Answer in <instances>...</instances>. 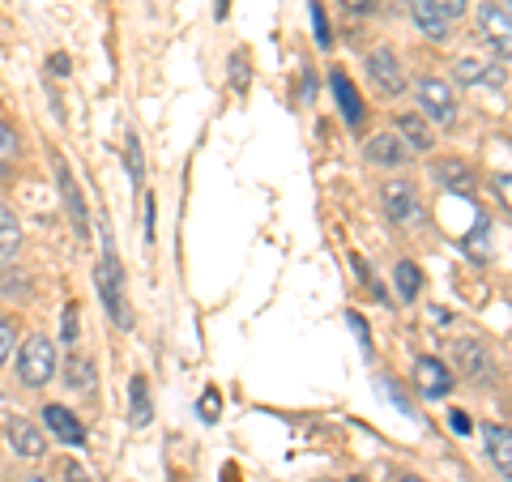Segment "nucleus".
I'll list each match as a JSON object with an SVG mask.
<instances>
[{"instance_id":"1","label":"nucleus","mask_w":512,"mask_h":482,"mask_svg":"<svg viewBox=\"0 0 512 482\" xmlns=\"http://www.w3.org/2000/svg\"><path fill=\"white\" fill-rule=\"evenodd\" d=\"M94 278H99V295L107 303V316L116 320L120 329H133V308H128V291H124V265L116 261L111 244L103 248V261L94 269Z\"/></svg>"},{"instance_id":"2","label":"nucleus","mask_w":512,"mask_h":482,"mask_svg":"<svg viewBox=\"0 0 512 482\" xmlns=\"http://www.w3.org/2000/svg\"><path fill=\"white\" fill-rule=\"evenodd\" d=\"M56 372V346H52V337H26V346H22V355H18V376L26 389H43L47 380H52Z\"/></svg>"},{"instance_id":"3","label":"nucleus","mask_w":512,"mask_h":482,"mask_svg":"<svg viewBox=\"0 0 512 482\" xmlns=\"http://www.w3.org/2000/svg\"><path fill=\"white\" fill-rule=\"evenodd\" d=\"M52 167H56V188H60V201H64V210H69V218H73V231L86 239V235H90V210H86L82 188H77L73 171H69V163H64L60 154L52 158Z\"/></svg>"},{"instance_id":"4","label":"nucleus","mask_w":512,"mask_h":482,"mask_svg":"<svg viewBox=\"0 0 512 482\" xmlns=\"http://www.w3.org/2000/svg\"><path fill=\"white\" fill-rule=\"evenodd\" d=\"M414 94H419L423 116H431L436 124H453V120H457V99H453V90H448L440 77H419Z\"/></svg>"},{"instance_id":"5","label":"nucleus","mask_w":512,"mask_h":482,"mask_svg":"<svg viewBox=\"0 0 512 482\" xmlns=\"http://www.w3.org/2000/svg\"><path fill=\"white\" fill-rule=\"evenodd\" d=\"M367 77H372V86H376L380 94H402V90H406L402 60H397L389 47H376V52L367 56Z\"/></svg>"},{"instance_id":"6","label":"nucleus","mask_w":512,"mask_h":482,"mask_svg":"<svg viewBox=\"0 0 512 482\" xmlns=\"http://www.w3.org/2000/svg\"><path fill=\"white\" fill-rule=\"evenodd\" d=\"M380 201H384V210H389L393 222H419V192H414L406 180H389L380 188Z\"/></svg>"},{"instance_id":"7","label":"nucleus","mask_w":512,"mask_h":482,"mask_svg":"<svg viewBox=\"0 0 512 482\" xmlns=\"http://www.w3.org/2000/svg\"><path fill=\"white\" fill-rule=\"evenodd\" d=\"M453 359H457V367H461V376H466V380L487 384L495 376V359L487 355L483 342H457L453 346Z\"/></svg>"},{"instance_id":"8","label":"nucleus","mask_w":512,"mask_h":482,"mask_svg":"<svg viewBox=\"0 0 512 482\" xmlns=\"http://www.w3.org/2000/svg\"><path fill=\"white\" fill-rule=\"evenodd\" d=\"M478 26H483V35H487V43L495 47V52L512 64V18H504V13L487 0V5H478Z\"/></svg>"},{"instance_id":"9","label":"nucleus","mask_w":512,"mask_h":482,"mask_svg":"<svg viewBox=\"0 0 512 482\" xmlns=\"http://www.w3.org/2000/svg\"><path fill=\"white\" fill-rule=\"evenodd\" d=\"M5 436H9V444H13V453L18 457H43L47 453V440H43V431L35 427V423H26V419H18V414H13V419L5 423Z\"/></svg>"},{"instance_id":"10","label":"nucleus","mask_w":512,"mask_h":482,"mask_svg":"<svg viewBox=\"0 0 512 482\" xmlns=\"http://www.w3.org/2000/svg\"><path fill=\"white\" fill-rule=\"evenodd\" d=\"M414 384H419V393H427V397H448L453 393V372L440 363V359H419L414 363Z\"/></svg>"},{"instance_id":"11","label":"nucleus","mask_w":512,"mask_h":482,"mask_svg":"<svg viewBox=\"0 0 512 482\" xmlns=\"http://www.w3.org/2000/svg\"><path fill=\"white\" fill-rule=\"evenodd\" d=\"M367 158H372L376 167H406L410 163V146L397 133H376L367 141Z\"/></svg>"},{"instance_id":"12","label":"nucleus","mask_w":512,"mask_h":482,"mask_svg":"<svg viewBox=\"0 0 512 482\" xmlns=\"http://www.w3.org/2000/svg\"><path fill=\"white\" fill-rule=\"evenodd\" d=\"M43 423L52 427V436L64 440V444H73V448L86 444V427L77 423V414L69 406H43Z\"/></svg>"},{"instance_id":"13","label":"nucleus","mask_w":512,"mask_h":482,"mask_svg":"<svg viewBox=\"0 0 512 482\" xmlns=\"http://www.w3.org/2000/svg\"><path fill=\"white\" fill-rule=\"evenodd\" d=\"M483 444H487V457L495 461V470H500L504 478H512V427L487 423L483 427Z\"/></svg>"},{"instance_id":"14","label":"nucleus","mask_w":512,"mask_h":482,"mask_svg":"<svg viewBox=\"0 0 512 482\" xmlns=\"http://www.w3.org/2000/svg\"><path fill=\"white\" fill-rule=\"evenodd\" d=\"M461 252H466L470 261H478V265H487L491 256H495V231H491V218L487 214H478L470 235H461Z\"/></svg>"},{"instance_id":"15","label":"nucleus","mask_w":512,"mask_h":482,"mask_svg":"<svg viewBox=\"0 0 512 482\" xmlns=\"http://www.w3.org/2000/svg\"><path fill=\"white\" fill-rule=\"evenodd\" d=\"M406 5H410L414 26H419L431 43H444V39H448V18H444L436 5H431V0H406Z\"/></svg>"},{"instance_id":"16","label":"nucleus","mask_w":512,"mask_h":482,"mask_svg":"<svg viewBox=\"0 0 512 482\" xmlns=\"http://www.w3.org/2000/svg\"><path fill=\"white\" fill-rule=\"evenodd\" d=\"M329 86H333V99H338V107H342L346 124H350V128H359V124H363V99H359V90L350 86V77H346L342 69H333Z\"/></svg>"},{"instance_id":"17","label":"nucleus","mask_w":512,"mask_h":482,"mask_svg":"<svg viewBox=\"0 0 512 482\" xmlns=\"http://www.w3.org/2000/svg\"><path fill=\"white\" fill-rule=\"evenodd\" d=\"M128 406H133V414H128V423L133 427H146L154 419V401H150V380L146 376L128 380Z\"/></svg>"},{"instance_id":"18","label":"nucleus","mask_w":512,"mask_h":482,"mask_svg":"<svg viewBox=\"0 0 512 482\" xmlns=\"http://www.w3.org/2000/svg\"><path fill=\"white\" fill-rule=\"evenodd\" d=\"M457 77H461V86H478V82H491V86H500L504 82V69L500 64H487V60H457Z\"/></svg>"},{"instance_id":"19","label":"nucleus","mask_w":512,"mask_h":482,"mask_svg":"<svg viewBox=\"0 0 512 482\" xmlns=\"http://www.w3.org/2000/svg\"><path fill=\"white\" fill-rule=\"evenodd\" d=\"M397 137H402L406 141V146H410V154L414 150H431V128H427V116H402V120H397Z\"/></svg>"},{"instance_id":"20","label":"nucleus","mask_w":512,"mask_h":482,"mask_svg":"<svg viewBox=\"0 0 512 482\" xmlns=\"http://www.w3.org/2000/svg\"><path fill=\"white\" fill-rule=\"evenodd\" d=\"M436 180L444 188H453V192H470L474 188V175H470V167L461 163V158H444V163H436Z\"/></svg>"},{"instance_id":"21","label":"nucleus","mask_w":512,"mask_h":482,"mask_svg":"<svg viewBox=\"0 0 512 482\" xmlns=\"http://www.w3.org/2000/svg\"><path fill=\"white\" fill-rule=\"evenodd\" d=\"M22 248V227H18V218H13L9 205H0V261H13Z\"/></svg>"},{"instance_id":"22","label":"nucleus","mask_w":512,"mask_h":482,"mask_svg":"<svg viewBox=\"0 0 512 482\" xmlns=\"http://www.w3.org/2000/svg\"><path fill=\"white\" fill-rule=\"evenodd\" d=\"M393 282H397V295L402 299H419V286H423V273L414 261H397L393 269Z\"/></svg>"},{"instance_id":"23","label":"nucleus","mask_w":512,"mask_h":482,"mask_svg":"<svg viewBox=\"0 0 512 482\" xmlns=\"http://www.w3.org/2000/svg\"><path fill=\"white\" fill-rule=\"evenodd\" d=\"M64 384H69V389H90L94 384V363L86 355H69V363H64Z\"/></svg>"},{"instance_id":"24","label":"nucleus","mask_w":512,"mask_h":482,"mask_svg":"<svg viewBox=\"0 0 512 482\" xmlns=\"http://www.w3.org/2000/svg\"><path fill=\"white\" fill-rule=\"evenodd\" d=\"M124 158H128V180H133V188H141V180H146V158H141L137 133L124 137Z\"/></svg>"},{"instance_id":"25","label":"nucleus","mask_w":512,"mask_h":482,"mask_svg":"<svg viewBox=\"0 0 512 482\" xmlns=\"http://www.w3.org/2000/svg\"><path fill=\"white\" fill-rule=\"evenodd\" d=\"M13 158H18V133L9 128V120H0V175L13 167Z\"/></svg>"},{"instance_id":"26","label":"nucleus","mask_w":512,"mask_h":482,"mask_svg":"<svg viewBox=\"0 0 512 482\" xmlns=\"http://www.w3.org/2000/svg\"><path fill=\"white\" fill-rule=\"evenodd\" d=\"M308 9H312L316 43H320V47H329V43H333V26H329V18H325V9H320V0H308Z\"/></svg>"},{"instance_id":"27","label":"nucleus","mask_w":512,"mask_h":482,"mask_svg":"<svg viewBox=\"0 0 512 482\" xmlns=\"http://www.w3.org/2000/svg\"><path fill=\"white\" fill-rule=\"evenodd\" d=\"M231 86H235V90L248 86V56H244V52L231 56Z\"/></svg>"},{"instance_id":"28","label":"nucleus","mask_w":512,"mask_h":482,"mask_svg":"<svg viewBox=\"0 0 512 482\" xmlns=\"http://www.w3.org/2000/svg\"><path fill=\"white\" fill-rule=\"evenodd\" d=\"M376 389H380L384 397H389V401H397V406H402V414H414V406L402 397V389H397V384H389V376H380V380H376Z\"/></svg>"},{"instance_id":"29","label":"nucleus","mask_w":512,"mask_h":482,"mask_svg":"<svg viewBox=\"0 0 512 482\" xmlns=\"http://www.w3.org/2000/svg\"><path fill=\"white\" fill-rule=\"evenodd\" d=\"M218 410H222V397L210 389V393L201 397V419H205V423H214V419H218Z\"/></svg>"},{"instance_id":"30","label":"nucleus","mask_w":512,"mask_h":482,"mask_svg":"<svg viewBox=\"0 0 512 482\" xmlns=\"http://www.w3.org/2000/svg\"><path fill=\"white\" fill-rule=\"evenodd\" d=\"M60 478H64V482H94L77 461H60Z\"/></svg>"},{"instance_id":"31","label":"nucleus","mask_w":512,"mask_h":482,"mask_svg":"<svg viewBox=\"0 0 512 482\" xmlns=\"http://www.w3.org/2000/svg\"><path fill=\"white\" fill-rule=\"evenodd\" d=\"M9 350H13V325L5 316H0V367H5V359H9Z\"/></svg>"},{"instance_id":"32","label":"nucleus","mask_w":512,"mask_h":482,"mask_svg":"<svg viewBox=\"0 0 512 482\" xmlns=\"http://www.w3.org/2000/svg\"><path fill=\"white\" fill-rule=\"evenodd\" d=\"M431 5H436V9L444 13L448 22H453V18H461V13H466V0H431Z\"/></svg>"},{"instance_id":"33","label":"nucleus","mask_w":512,"mask_h":482,"mask_svg":"<svg viewBox=\"0 0 512 482\" xmlns=\"http://www.w3.org/2000/svg\"><path fill=\"white\" fill-rule=\"evenodd\" d=\"M64 342H77V303L64 308Z\"/></svg>"},{"instance_id":"34","label":"nucleus","mask_w":512,"mask_h":482,"mask_svg":"<svg viewBox=\"0 0 512 482\" xmlns=\"http://www.w3.org/2000/svg\"><path fill=\"white\" fill-rule=\"evenodd\" d=\"M495 192H500V197H504V205L512 210V171H508V175H500V180H495Z\"/></svg>"},{"instance_id":"35","label":"nucleus","mask_w":512,"mask_h":482,"mask_svg":"<svg viewBox=\"0 0 512 482\" xmlns=\"http://www.w3.org/2000/svg\"><path fill=\"white\" fill-rule=\"evenodd\" d=\"M448 423H453V431H461V436H466V431L474 427L470 419H466V414H461V410H453V419H448Z\"/></svg>"},{"instance_id":"36","label":"nucleus","mask_w":512,"mask_h":482,"mask_svg":"<svg viewBox=\"0 0 512 482\" xmlns=\"http://www.w3.org/2000/svg\"><path fill=\"white\" fill-rule=\"evenodd\" d=\"M47 69H56V77H64V73H69V56H52V60H47Z\"/></svg>"},{"instance_id":"37","label":"nucleus","mask_w":512,"mask_h":482,"mask_svg":"<svg viewBox=\"0 0 512 482\" xmlns=\"http://www.w3.org/2000/svg\"><path fill=\"white\" fill-rule=\"evenodd\" d=\"M227 13H231V0H214V18L227 22Z\"/></svg>"},{"instance_id":"38","label":"nucleus","mask_w":512,"mask_h":482,"mask_svg":"<svg viewBox=\"0 0 512 482\" xmlns=\"http://www.w3.org/2000/svg\"><path fill=\"white\" fill-rule=\"evenodd\" d=\"M342 5H346V9H355V13H367V9L376 5V0H342Z\"/></svg>"},{"instance_id":"39","label":"nucleus","mask_w":512,"mask_h":482,"mask_svg":"<svg viewBox=\"0 0 512 482\" xmlns=\"http://www.w3.org/2000/svg\"><path fill=\"white\" fill-rule=\"evenodd\" d=\"M491 5H495V9H500V13H504V18H512V0H491Z\"/></svg>"},{"instance_id":"40","label":"nucleus","mask_w":512,"mask_h":482,"mask_svg":"<svg viewBox=\"0 0 512 482\" xmlns=\"http://www.w3.org/2000/svg\"><path fill=\"white\" fill-rule=\"evenodd\" d=\"M397 482H423V478H414V474H406V478H397Z\"/></svg>"},{"instance_id":"41","label":"nucleus","mask_w":512,"mask_h":482,"mask_svg":"<svg viewBox=\"0 0 512 482\" xmlns=\"http://www.w3.org/2000/svg\"><path fill=\"white\" fill-rule=\"evenodd\" d=\"M26 482H52V478H39V474H35V478H26Z\"/></svg>"}]
</instances>
